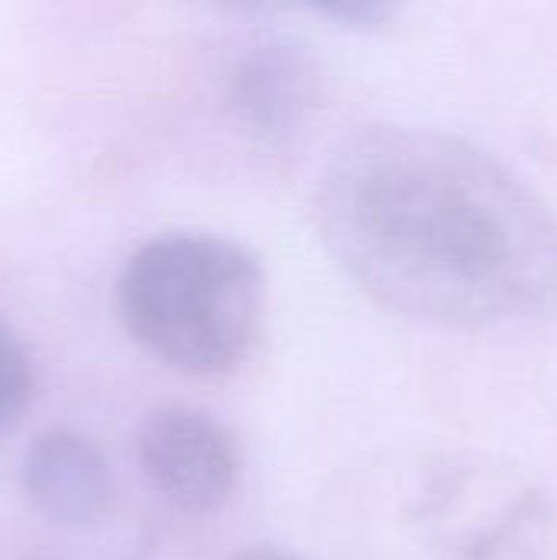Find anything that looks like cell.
I'll return each mask as SVG.
<instances>
[{"label":"cell","mask_w":557,"mask_h":560,"mask_svg":"<svg viewBox=\"0 0 557 560\" xmlns=\"http://www.w3.org/2000/svg\"><path fill=\"white\" fill-rule=\"evenodd\" d=\"M33 390H36L33 361L23 341L13 335V328L0 318V436H7L13 427L23 423L33 404Z\"/></svg>","instance_id":"6"},{"label":"cell","mask_w":557,"mask_h":560,"mask_svg":"<svg viewBox=\"0 0 557 560\" xmlns=\"http://www.w3.org/2000/svg\"><path fill=\"white\" fill-rule=\"evenodd\" d=\"M26 502L53 525L82 528L112 505V469L102 450L76 430H46L30 440L20 466Z\"/></svg>","instance_id":"5"},{"label":"cell","mask_w":557,"mask_h":560,"mask_svg":"<svg viewBox=\"0 0 557 560\" xmlns=\"http://www.w3.org/2000/svg\"><path fill=\"white\" fill-rule=\"evenodd\" d=\"M233 560H305L302 555L289 551V548H279V545H253V548H243Z\"/></svg>","instance_id":"9"},{"label":"cell","mask_w":557,"mask_h":560,"mask_svg":"<svg viewBox=\"0 0 557 560\" xmlns=\"http://www.w3.org/2000/svg\"><path fill=\"white\" fill-rule=\"evenodd\" d=\"M213 3L236 16H272V13L286 10L292 0H213Z\"/></svg>","instance_id":"8"},{"label":"cell","mask_w":557,"mask_h":560,"mask_svg":"<svg viewBox=\"0 0 557 560\" xmlns=\"http://www.w3.org/2000/svg\"><path fill=\"white\" fill-rule=\"evenodd\" d=\"M309 3L328 20H335L338 26H351V30H378L401 7V0H309Z\"/></svg>","instance_id":"7"},{"label":"cell","mask_w":557,"mask_h":560,"mask_svg":"<svg viewBox=\"0 0 557 560\" xmlns=\"http://www.w3.org/2000/svg\"><path fill=\"white\" fill-rule=\"evenodd\" d=\"M26 560H53V558H26Z\"/></svg>","instance_id":"10"},{"label":"cell","mask_w":557,"mask_h":560,"mask_svg":"<svg viewBox=\"0 0 557 560\" xmlns=\"http://www.w3.org/2000/svg\"><path fill=\"white\" fill-rule=\"evenodd\" d=\"M325 102L322 66L292 43H259L246 49L227 79V105L236 125L263 144L299 141Z\"/></svg>","instance_id":"4"},{"label":"cell","mask_w":557,"mask_h":560,"mask_svg":"<svg viewBox=\"0 0 557 560\" xmlns=\"http://www.w3.org/2000/svg\"><path fill=\"white\" fill-rule=\"evenodd\" d=\"M315 230L358 292L417 325L486 331L557 308L555 207L453 131L374 121L341 138Z\"/></svg>","instance_id":"1"},{"label":"cell","mask_w":557,"mask_h":560,"mask_svg":"<svg viewBox=\"0 0 557 560\" xmlns=\"http://www.w3.org/2000/svg\"><path fill=\"white\" fill-rule=\"evenodd\" d=\"M128 338L187 377L233 374L266 322L259 259L213 233H164L138 246L115 285Z\"/></svg>","instance_id":"2"},{"label":"cell","mask_w":557,"mask_h":560,"mask_svg":"<svg viewBox=\"0 0 557 560\" xmlns=\"http://www.w3.org/2000/svg\"><path fill=\"white\" fill-rule=\"evenodd\" d=\"M135 456L148 486L187 515L220 512L240 482V450L230 430L197 407L151 410L135 433Z\"/></svg>","instance_id":"3"}]
</instances>
